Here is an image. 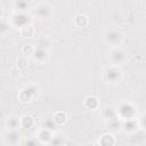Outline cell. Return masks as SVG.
<instances>
[{"mask_svg":"<svg viewBox=\"0 0 146 146\" xmlns=\"http://www.w3.org/2000/svg\"><path fill=\"white\" fill-rule=\"evenodd\" d=\"M38 94H39V88L36 84H33V83H30V84H26L19 91H18V100L23 104H29V103H32L35 100V98L38 97Z\"/></svg>","mask_w":146,"mask_h":146,"instance_id":"6da1fadb","label":"cell"},{"mask_svg":"<svg viewBox=\"0 0 146 146\" xmlns=\"http://www.w3.org/2000/svg\"><path fill=\"white\" fill-rule=\"evenodd\" d=\"M104 80L110 84H116L122 79V71L116 65H110L103 71Z\"/></svg>","mask_w":146,"mask_h":146,"instance_id":"7a4b0ae2","label":"cell"},{"mask_svg":"<svg viewBox=\"0 0 146 146\" xmlns=\"http://www.w3.org/2000/svg\"><path fill=\"white\" fill-rule=\"evenodd\" d=\"M104 39H105V42L108 43L110 46H112V47H119L122 43L123 39H124V34L122 33L121 30L112 27V29H108L105 32Z\"/></svg>","mask_w":146,"mask_h":146,"instance_id":"3957f363","label":"cell"},{"mask_svg":"<svg viewBox=\"0 0 146 146\" xmlns=\"http://www.w3.org/2000/svg\"><path fill=\"white\" fill-rule=\"evenodd\" d=\"M116 113L122 121L127 119H133L137 116V110L135 105H132L131 103H122L120 107L116 110Z\"/></svg>","mask_w":146,"mask_h":146,"instance_id":"277c9868","label":"cell"},{"mask_svg":"<svg viewBox=\"0 0 146 146\" xmlns=\"http://www.w3.org/2000/svg\"><path fill=\"white\" fill-rule=\"evenodd\" d=\"M108 59L111 62V65H122L127 60V54L124 50H122L119 47H113L108 54Z\"/></svg>","mask_w":146,"mask_h":146,"instance_id":"5b68a950","label":"cell"},{"mask_svg":"<svg viewBox=\"0 0 146 146\" xmlns=\"http://www.w3.org/2000/svg\"><path fill=\"white\" fill-rule=\"evenodd\" d=\"M29 18H31V17H30L29 15H26L25 13L15 11V13L8 18V21H9V24H10L11 27L19 29V27H22L23 25L30 23V19H29Z\"/></svg>","mask_w":146,"mask_h":146,"instance_id":"8992f818","label":"cell"},{"mask_svg":"<svg viewBox=\"0 0 146 146\" xmlns=\"http://www.w3.org/2000/svg\"><path fill=\"white\" fill-rule=\"evenodd\" d=\"M34 14L41 19H49L54 14V8L48 3H40L34 8Z\"/></svg>","mask_w":146,"mask_h":146,"instance_id":"52a82bcc","label":"cell"},{"mask_svg":"<svg viewBox=\"0 0 146 146\" xmlns=\"http://www.w3.org/2000/svg\"><path fill=\"white\" fill-rule=\"evenodd\" d=\"M32 58L35 63L38 64H46L49 58H50V55H49V50H44V49H40V48H36L35 47V50L32 55Z\"/></svg>","mask_w":146,"mask_h":146,"instance_id":"ba28073f","label":"cell"},{"mask_svg":"<svg viewBox=\"0 0 146 146\" xmlns=\"http://www.w3.org/2000/svg\"><path fill=\"white\" fill-rule=\"evenodd\" d=\"M83 106L88 111H96L99 108V98L95 95H90V96L86 97Z\"/></svg>","mask_w":146,"mask_h":146,"instance_id":"9c48e42d","label":"cell"},{"mask_svg":"<svg viewBox=\"0 0 146 146\" xmlns=\"http://www.w3.org/2000/svg\"><path fill=\"white\" fill-rule=\"evenodd\" d=\"M52 133H51V130L50 129H47V128H42L38 131L36 133V138L41 143V144H50L51 139H52Z\"/></svg>","mask_w":146,"mask_h":146,"instance_id":"30bf717a","label":"cell"},{"mask_svg":"<svg viewBox=\"0 0 146 146\" xmlns=\"http://www.w3.org/2000/svg\"><path fill=\"white\" fill-rule=\"evenodd\" d=\"M35 33H36V30L32 23H27L22 27H19V34L23 38H33Z\"/></svg>","mask_w":146,"mask_h":146,"instance_id":"8fae6325","label":"cell"},{"mask_svg":"<svg viewBox=\"0 0 146 146\" xmlns=\"http://www.w3.org/2000/svg\"><path fill=\"white\" fill-rule=\"evenodd\" d=\"M122 128L125 132H135L138 128V119H127L122 121Z\"/></svg>","mask_w":146,"mask_h":146,"instance_id":"7c38bea8","label":"cell"},{"mask_svg":"<svg viewBox=\"0 0 146 146\" xmlns=\"http://www.w3.org/2000/svg\"><path fill=\"white\" fill-rule=\"evenodd\" d=\"M74 25L78 29H84V27H87L89 25V17L86 14H82V13L76 14L75 17H74Z\"/></svg>","mask_w":146,"mask_h":146,"instance_id":"4fadbf2b","label":"cell"},{"mask_svg":"<svg viewBox=\"0 0 146 146\" xmlns=\"http://www.w3.org/2000/svg\"><path fill=\"white\" fill-rule=\"evenodd\" d=\"M52 44V40L48 36V35H42L36 40V48L40 49H44V50H50Z\"/></svg>","mask_w":146,"mask_h":146,"instance_id":"5bb4252c","label":"cell"},{"mask_svg":"<svg viewBox=\"0 0 146 146\" xmlns=\"http://www.w3.org/2000/svg\"><path fill=\"white\" fill-rule=\"evenodd\" d=\"M102 115H103V117L105 119V121H110V120H112V119L119 117V116H117V113H116V108L113 107V106H110V105H106V106L103 108Z\"/></svg>","mask_w":146,"mask_h":146,"instance_id":"9a60e30c","label":"cell"},{"mask_svg":"<svg viewBox=\"0 0 146 146\" xmlns=\"http://www.w3.org/2000/svg\"><path fill=\"white\" fill-rule=\"evenodd\" d=\"M99 144L103 145V146H112V145H115L116 144V140H115V137L113 136V133L105 132V133H103L100 136Z\"/></svg>","mask_w":146,"mask_h":146,"instance_id":"2e32d148","label":"cell"},{"mask_svg":"<svg viewBox=\"0 0 146 146\" xmlns=\"http://www.w3.org/2000/svg\"><path fill=\"white\" fill-rule=\"evenodd\" d=\"M52 121L55 122L56 125H64L67 122V114L64 111H57L54 113L52 116Z\"/></svg>","mask_w":146,"mask_h":146,"instance_id":"e0dca14e","label":"cell"},{"mask_svg":"<svg viewBox=\"0 0 146 146\" xmlns=\"http://www.w3.org/2000/svg\"><path fill=\"white\" fill-rule=\"evenodd\" d=\"M19 123H21V128L23 129H30L34 125L35 120L31 114H25L19 119Z\"/></svg>","mask_w":146,"mask_h":146,"instance_id":"ac0fdd59","label":"cell"},{"mask_svg":"<svg viewBox=\"0 0 146 146\" xmlns=\"http://www.w3.org/2000/svg\"><path fill=\"white\" fill-rule=\"evenodd\" d=\"M19 119L17 115H10L7 117L6 120V128L7 129H10V130H17L19 127H21V123H19Z\"/></svg>","mask_w":146,"mask_h":146,"instance_id":"d6986e66","label":"cell"},{"mask_svg":"<svg viewBox=\"0 0 146 146\" xmlns=\"http://www.w3.org/2000/svg\"><path fill=\"white\" fill-rule=\"evenodd\" d=\"M11 26L9 24V21L7 18L0 17V35H6L9 33Z\"/></svg>","mask_w":146,"mask_h":146,"instance_id":"ffe728a7","label":"cell"},{"mask_svg":"<svg viewBox=\"0 0 146 146\" xmlns=\"http://www.w3.org/2000/svg\"><path fill=\"white\" fill-rule=\"evenodd\" d=\"M14 6L17 11L25 13L29 9V0H15Z\"/></svg>","mask_w":146,"mask_h":146,"instance_id":"44dd1931","label":"cell"},{"mask_svg":"<svg viewBox=\"0 0 146 146\" xmlns=\"http://www.w3.org/2000/svg\"><path fill=\"white\" fill-rule=\"evenodd\" d=\"M34 50H35V46H33L32 43H26V44H24L22 47L21 54L24 55V56H26V57H32Z\"/></svg>","mask_w":146,"mask_h":146,"instance_id":"7402d4cb","label":"cell"},{"mask_svg":"<svg viewBox=\"0 0 146 146\" xmlns=\"http://www.w3.org/2000/svg\"><path fill=\"white\" fill-rule=\"evenodd\" d=\"M22 71L23 70H26L27 67H29V57H26V56H24V55H19L18 56V58H17V64H16Z\"/></svg>","mask_w":146,"mask_h":146,"instance_id":"603a6c76","label":"cell"},{"mask_svg":"<svg viewBox=\"0 0 146 146\" xmlns=\"http://www.w3.org/2000/svg\"><path fill=\"white\" fill-rule=\"evenodd\" d=\"M9 74H10L11 78H19L21 74H22V70H21L17 65H14V66L10 67V70H9Z\"/></svg>","mask_w":146,"mask_h":146,"instance_id":"cb8c5ba5","label":"cell"},{"mask_svg":"<svg viewBox=\"0 0 146 146\" xmlns=\"http://www.w3.org/2000/svg\"><path fill=\"white\" fill-rule=\"evenodd\" d=\"M2 15H3V6L0 3V17H2Z\"/></svg>","mask_w":146,"mask_h":146,"instance_id":"d4e9b609","label":"cell"}]
</instances>
